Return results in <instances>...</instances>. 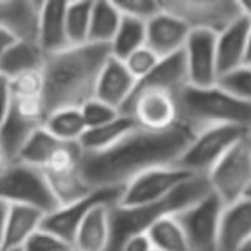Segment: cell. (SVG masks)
I'll return each mask as SVG.
<instances>
[{
    "label": "cell",
    "mask_w": 251,
    "mask_h": 251,
    "mask_svg": "<svg viewBox=\"0 0 251 251\" xmlns=\"http://www.w3.org/2000/svg\"><path fill=\"white\" fill-rule=\"evenodd\" d=\"M81 150L79 143H62L43 165L50 188L55 195L59 206L69 205L88 196L91 191L81 174Z\"/></svg>",
    "instance_id": "9"
},
{
    "label": "cell",
    "mask_w": 251,
    "mask_h": 251,
    "mask_svg": "<svg viewBox=\"0 0 251 251\" xmlns=\"http://www.w3.org/2000/svg\"><path fill=\"white\" fill-rule=\"evenodd\" d=\"M210 193V186L205 177L193 176L191 179L179 186L172 195L157 203L141 206H122L114 205L110 208V244L108 251H119L127 237L136 234H147L153 224L164 217L177 215L189 205L198 201Z\"/></svg>",
    "instance_id": "4"
},
{
    "label": "cell",
    "mask_w": 251,
    "mask_h": 251,
    "mask_svg": "<svg viewBox=\"0 0 251 251\" xmlns=\"http://www.w3.org/2000/svg\"><path fill=\"white\" fill-rule=\"evenodd\" d=\"M42 2L33 0H0V28L18 42L38 40Z\"/></svg>",
    "instance_id": "19"
},
{
    "label": "cell",
    "mask_w": 251,
    "mask_h": 251,
    "mask_svg": "<svg viewBox=\"0 0 251 251\" xmlns=\"http://www.w3.org/2000/svg\"><path fill=\"white\" fill-rule=\"evenodd\" d=\"M14 98H43V74L42 71L21 74L9 81Z\"/></svg>",
    "instance_id": "35"
},
{
    "label": "cell",
    "mask_w": 251,
    "mask_h": 251,
    "mask_svg": "<svg viewBox=\"0 0 251 251\" xmlns=\"http://www.w3.org/2000/svg\"><path fill=\"white\" fill-rule=\"evenodd\" d=\"M239 4L241 9H243V14L251 19V0H244V2H239Z\"/></svg>",
    "instance_id": "44"
},
{
    "label": "cell",
    "mask_w": 251,
    "mask_h": 251,
    "mask_svg": "<svg viewBox=\"0 0 251 251\" xmlns=\"http://www.w3.org/2000/svg\"><path fill=\"white\" fill-rule=\"evenodd\" d=\"M110 57L107 45L84 43L45 57L43 107L45 117L62 108H81L95 98L98 76Z\"/></svg>",
    "instance_id": "2"
},
{
    "label": "cell",
    "mask_w": 251,
    "mask_h": 251,
    "mask_svg": "<svg viewBox=\"0 0 251 251\" xmlns=\"http://www.w3.org/2000/svg\"><path fill=\"white\" fill-rule=\"evenodd\" d=\"M174 98L177 105V122L193 134L219 126H237L251 131V103L236 98L220 84H186Z\"/></svg>",
    "instance_id": "3"
},
{
    "label": "cell",
    "mask_w": 251,
    "mask_h": 251,
    "mask_svg": "<svg viewBox=\"0 0 251 251\" xmlns=\"http://www.w3.org/2000/svg\"><path fill=\"white\" fill-rule=\"evenodd\" d=\"M251 241V195L222 210L217 251H241Z\"/></svg>",
    "instance_id": "18"
},
{
    "label": "cell",
    "mask_w": 251,
    "mask_h": 251,
    "mask_svg": "<svg viewBox=\"0 0 251 251\" xmlns=\"http://www.w3.org/2000/svg\"><path fill=\"white\" fill-rule=\"evenodd\" d=\"M224 206L210 191L176 215L188 239L189 251H217Z\"/></svg>",
    "instance_id": "10"
},
{
    "label": "cell",
    "mask_w": 251,
    "mask_h": 251,
    "mask_svg": "<svg viewBox=\"0 0 251 251\" xmlns=\"http://www.w3.org/2000/svg\"><path fill=\"white\" fill-rule=\"evenodd\" d=\"M14 42H18V40H16L12 35H9L5 29L0 28V62H2V59H4V55L9 50V47H11Z\"/></svg>",
    "instance_id": "41"
},
{
    "label": "cell",
    "mask_w": 251,
    "mask_h": 251,
    "mask_svg": "<svg viewBox=\"0 0 251 251\" xmlns=\"http://www.w3.org/2000/svg\"><path fill=\"white\" fill-rule=\"evenodd\" d=\"M66 5L67 2H42L38 25V47L45 55L69 49L66 31Z\"/></svg>",
    "instance_id": "21"
},
{
    "label": "cell",
    "mask_w": 251,
    "mask_h": 251,
    "mask_svg": "<svg viewBox=\"0 0 251 251\" xmlns=\"http://www.w3.org/2000/svg\"><path fill=\"white\" fill-rule=\"evenodd\" d=\"M136 127V121L129 114L122 112L112 122L98 126V127H93V129H86V133L79 140V147L84 153H98V151H103L107 148L114 147L117 141H121L124 136H127Z\"/></svg>",
    "instance_id": "25"
},
{
    "label": "cell",
    "mask_w": 251,
    "mask_h": 251,
    "mask_svg": "<svg viewBox=\"0 0 251 251\" xmlns=\"http://www.w3.org/2000/svg\"><path fill=\"white\" fill-rule=\"evenodd\" d=\"M162 9L179 18L191 31L219 35L243 16L239 2L234 0H167Z\"/></svg>",
    "instance_id": "8"
},
{
    "label": "cell",
    "mask_w": 251,
    "mask_h": 251,
    "mask_svg": "<svg viewBox=\"0 0 251 251\" xmlns=\"http://www.w3.org/2000/svg\"><path fill=\"white\" fill-rule=\"evenodd\" d=\"M147 45V23L136 18L122 14V21L110 42V55L119 60H126L133 52Z\"/></svg>",
    "instance_id": "28"
},
{
    "label": "cell",
    "mask_w": 251,
    "mask_h": 251,
    "mask_svg": "<svg viewBox=\"0 0 251 251\" xmlns=\"http://www.w3.org/2000/svg\"><path fill=\"white\" fill-rule=\"evenodd\" d=\"M62 145V141H59L57 138H53L45 127H40L31 134L26 145L23 147V150L19 151V157L16 162H23L26 165L31 167L43 169V165L49 162V158L53 155V151Z\"/></svg>",
    "instance_id": "31"
},
{
    "label": "cell",
    "mask_w": 251,
    "mask_h": 251,
    "mask_svg": "<svg viewBox=\"0 0 251 251\" xmlns=\"http://www.w3.org/2000/svg\"><path fill=\"white\" fill-rule=\"evenodd\" d=\"M112 206V203H100L84 217L74 236L73 251H108Z\"/></svg>",
    "instance_id": "22"
},
{
    "label": "cell",
    "mask_w": 251,
    "mask_h": 251,
    "mask_svg": "<svg viewBox=\"0 0 251 251\" xmlns=\"http://www.w3.org/2000/svg\"><path fill=\"white\" fill-rule=\"evenodd\" d=\"M21 251H73V246L42 227L26 241Z\"/></svg>",
    "instance_id": "38"
},
{
    "label": "cell",
    "mask_w": 251,
    "mask_h": 251,
    "mask_svg": "<svg viewBox=\"0 0 251 251\" xmlns=\"http://www.w3.org/2000/svg\"><path fill=\"white\" fill-rule=\"evenodd\" d=\"M244 66H251V26H250V33H248V47H246V60H244Z\"/></svg>",
    "instance_id": "43"
},
{
    "label": "cell",
    "mask_w": 251,
    "mask_h": 251,
    "mask_svg": "<svg viewBox=\"0 0 251 251\" xmlns=\"http://www.w3.org/2000/svg\"><path fill=\"white\" fill-rule=\"evenodd\" d=\"M182 55L188 69V83L191 86L219 84L217 66V35L210 31H191Z\"/></svg>",
    "instance_id": "15"
},
{
    "label": "cell",
    "mask_w": 251,
    "mask_h": 251,
    "mask_svg": "<svg viewBox=\"0 0 251 251\" xmlns=\"http://www.w3.org/2000/svg\"><path fill=\"white\" fill-rule=\"evenodd\" d=\"M114 4L124 16L141 19L145 23L162 11V4L157 0H114Z\"/></svg>",
    "instance_id": "36"
},
{
    "label": "cell",
    "mask_w": 251,
    "mask_h": 251,
    "mask_svg": "<svg viewBox=\"0 0 251 251\" xmlns=\"http://www.w3.org/2000/svg\"><path fill=\"white\" fill-rule=\"evenodd\" d=\"M158 60H160V57H158L153 50H150L147 45H145V47H141L140 50L131 53V55L126 60H122V62L126 64L127 69H129V73L140 81V79H143L155 66H157Z\"/></svg>",
    "instance_id": "37"
},
{
    "label": "cell",
    "mask_w": 251,
    "mask_h": 251,
    "mask_svg": "<svg viewBox=\"0 0 251 251\" xmlns=\"http://www.w3.org/2000/svg\"><path fill=\"white\" fill-rule=\"evenodd\" d=\"M81 114H83L86 129H93L98 126H103L107 122H112L122 114L121 110L114 108L112 105L105 103V101L98 100V98H91L81 107Z\"/></svg>",
    "instance_id": "34"
},
{
    "label": "cell",
    "mask_w": 251,
    "mask_h": 251,
    "mask_svg": "<svg viewBox=\"0 0 251 251\" xmlns=\"http://www.w3.org/2000/svg\"><path fill=\"white\" fill-rule=\"evenodd\" d=\"M193 174L186 172L179 165H165V167L150 169L138 177H134L129 184L122 188L119 205L122 206H141L157 203L167 198L179 186L184 184Z\"/></svg>",
    "instance_id": "12"
},
{
    "label": "cell",
    "mask_w": 251,
    "mask_h": 251,
    "mask_svg": "<svg viewBox=\"0 0 251 251\" xmlns=\"http://www.w3.org/2000/svg\"><path fill=\"white\" fill-rule=\"evenodd\" d=\"M5 210H7V205L0 201V251H4V220H5Z\"/></svg>",
    "instance_id": "42"
},
{
    "label": "cell",
    "mask_w": 251,
    "mask_h": 251,
    "mask_svg": "<svg viewBox=\"0 0 251 251\" xmlns=\"http://www.w3.org/2000/svg\"><path fill=\"white\" fill-rule=\"evenodd\" d=\"M9 164H11V162L7 160V157H5L4 151H2V148H0V174L5 171V167H7Z\"/></svg>",
    "instance_id": "45"
},
{
    "label": "cell",
    "mask_w": 251,
    "mask_h": 251,
    "mask_svg": "<svg viewBox=\"0 0 251 251\" xmlns=\"http://www.w3.org/2000/svg\"><path fill=\"white\" fill-rule=\"evenodd\" d=\"M91 7H93V2H67L66 31L71 47L88 43Z\"/></svg>",
    "instance_id": "32"
},
{
    "label": "cell",
    "mask_w": 251,
    "mask_h": 251,
    "mask_svg": "<svg viewBox=\"0 0 251 251\" xmlns=\"http://www.w3.org/2000/svg\"><path fill=\"white\" fill-rule=\"evenodd\" d=\"M4 251H21V250H4Z\"/></svg>",
    "instance_id": "47"
},
{
    "label": "cell",
    "mask_w": 251,
    "mask_h": 251,
    "mask_svg": "<svg viewBox=\"0 0 251 251\" xmlns=\"http://www.w3.org/2000/svg\"><path fill=\"white\" fill-rule=\"evenodd\" d=\"M241 251H251V241H250V243H248L246 246H244V248H243V250H241Z\"/></svg>",
    "instance_id": "46"
},
{
    "label": "cell",
    "mask_w": 251,
    "mask_h": 251,
    "mask_svg": "<svg viewBox=\"0 0 251 251\" xmlns=\"http://www.w3.org/2000/svg\"><path fill=\"white\" fill-rule=\"evenodd\" d=\"M122 21V12L114 2H93L91 7V19H90V35L88 43H97V45H110L117 33Z\"/></svg>",
    "instance_id": "27"
},
{
    "label": "cell",
    "mask_w": 251,
    "mask_h": 251,
    "mask_svg": "<svg viewBox=\"0 0 251 251\" xmlns=\"http://www.w3.org/2000/svg\"><path fill=\"white\" fill-rule=\"evenodd\" d=\"M251 19L241 16L239 19L227 26L217 35V66H219V79L224 74L244 66L248 47V33H250Z\"/></svg>",
    "instance_id": "20"
},
{
    "label": "cell",
    "mask_w": 251,
    "mask_h": 251,
    "mask_svg": "<svg viewBox=\"0 0 251 251\" xmlns=\"http://www.w3.org/2000/svg\"><path fill=\"white\" fill-rule=\"evenodd\" d=\"M124 114H129L140 127L150 131H165L179 124L174 95L160 90L136 91Z\"/></svg>",
    "instance_id": "14"
},
{
    "label": "cell",
    "mask_w": 251,
    "mask_h": 251,
    "mask_svg": "<svg viewBox=\"0 0 251 251\" xmlns=\"http://www.w3.org/2000/svg\"><path fill=\"white\" fill-rule=\"evenodd\" d=\"M186 84H189L188 69H186L184 55H182V52H179L171 57H164V59L158 60L157 66L143 79L138 81L134 93L143 90H160L176 95Z\"/></svg>",
    "instance_id": "23"
},
{
    "label": "cell",
    "mask_w": 251,
    "mask_h": 251,
    "mask_svg": "<svg viewBox=\"0 0 251 251\" xmlns=\"http://www.w3.org/2000/svg\"><path fill=\"white\" fill-rule=\"evenodd\" d=\"M45 122L43 98H14L12 107L0 129V148L9 162H16L19 151L36 129Z\"/></svg>",
    "instance_id": "11"
},
{
    "label": "cell",
    "mask_w": 251,
    "mask_h": 251,
    "mask_svg": "<svg viewBox=\"0 0 251 251\" xmlns=\"http://www.w3.org/2000/svg\"><path fill=\"white\" fill-rule=\"evenodd\" d=\"M193 133L181 124L165 131L138 126L114 147L81 155V174L90 189H122L150 169L177 165Z\"/></svg>",
    "instance_id": "1"
},
{
    "label": "cell",
    "mask_w": 251,
    "mask_h": 251,
    "mask_svg": "<svg viewBox=\"0 0 251 251\" xmlns=\"http://www.w3.org/2000/svg\"><path fill=\"white\" fill-rule=\"evenodd\" d=\"M155 251H189L188 239L176 215L164 217L147 232Z\"/></svg>",
    "instance_id": "30"
},
{
    "label": "cell",
    "mask_w": 251,
    "mask_h": 251,
    "mask_svg": "<svg viewBox=\"0 0 251 251\" xmlns=\"http://www.w3.org/2000/svg\"><path fill=\"white\" fill-rule=\"evenodd\" d=\"M210 191L224 203L251 195V134L241 138L205 176Z\"/></svg>",
    "instance_id": "6"
},
{
    "label": "cell",
    "mask_w": 251,
    "mask_h": 251,
    "mask_svg": "<svg viewBox=\"0 0 251 251\" xmlns=\"http://www.w3.org/2000/svg\"><path fill=\"white\" fill-rule=\"evenodd\" d=\"M11 107H12L11 83H9V79L0 76V129H2V126H4L9 112H11Z\"/></svg>",
    "instance_id": "39"
},
{
    "label": "cell",
    "mask_w": 251,
    "mask_h": 251,
    "mask_svg": "<svg viewBox=\"0 0 251 251\" xmlns=\"http://www.w3.org/2000/svg\"><path fill=\"white\" fill-rule=\"evenodd\" d=\"M153 251H155V250H153Z\"/></svg>",
    "instance_id": "48"
},
{
    "label": "cell",
    "mask_w": 251,
    "mask_h": 251,
    "mask_svg": "<svg viewBox=\"0 0 251 251\" xmlns=\"http://www.w3.org/2000/svg\"><path fill=\"white\" fill-rule=\"evenodd\" d=\"M191 29L179 18L162 9L147 21V47L160 59L182 52Z\"/></svg>",
    "instance_id": "17"
},
{
    "label": "cell",
    "mask_w": 251,
    "mask_h": 251,
    "mask_svg": "<svg viewBox=\"0 0 251 251\" xmlns=\"http://www.w3.org/2000/svg\"><path fill=\"white\" fill-rule=\"evenodd\" d=\"M45 53L35 42H14L5 52L0 62V76L5 79H14L21 74L31 71H42L45 64Z\"/></svg>",
    "instance_id": "26"
},
{
    "label": "cell",
    "mask_w": 251,
    "mask_h": 251,
    "mask_svg": "<svg viewBox=\"0 0 251 251\" xmlns=\"http://www.w3.org/2000/svg\"><path fill=\"white\" fill-rule=\"evenodd\" d=\"M136 84L138 79L129 73L126 64L110 55L98 76L95 98L124 112L133 98Z\"/></svg>",
    "instance_id": "16"
},
{
    "label": "cell",
    "mask_w": 251,
    "mask_h": 251,
    "mask_svg": "<svg viewBox=\"0 0 251 251\" xmlns=\"http://www.w3.org/2000/svg\"><path fill=\"white\" fill-rule=\"evenodd\" d=\"M219 84L230 95L251 103V66H243L229 74H224Z\"/></svg>",
    "instance_id": "33"
},
{
    "label": "cell",
    "mask_w": 251,
    "mask_h": 251,
    "mask_svg": "<svg viewBox=\"0 0 251 251\" xmlns=\"http://www.w3.org/2000/svg\"><path fill=\"white\" fill-rule=\"evenodd\" d=\"M119 251H153V246L147 234H136V236L127 237L119 248Z\"/></svg>",
    "instance_id": "40"
},
{
    "label": "cell",
    "mask_w": 251,
    "mask_h": 251,
    "mask_svg": "<svg viewBox=\"0 0 251 251\" xmlns=\"http://www.w3.org/2000/svg\"><path fill=\"white\" fill-rule=\"evenodd\" d=\"M121 193L122 189H95L84 198L69 203V205L59 206L52 213L45 215L42 227L73 246L74 236H76L84 217L100 203H112V205L119 203Z\"/></svg>",
    "instance_id": "13"
},
{
    "label": "cell",
    "mask_w": 251,
    "mask_h": 251,
    "mask_svg": "<svg viewBox=\"0 0 251 251\" xmlns=\"http://www.w3.org/2000/svg\"><path fill=\"white\" fill-rule=\"evenodd\" d=\"M43 127L62 143H79L86 133L81 108H62L49 114L43 122Z\"/></svg>",
    "instance_id": "29"
},
{
    "label": "cell",
    "mask_w": 251,
    "mask_h": 251,
    "mask_svg": "<svg viewBox=\"0 0 251 251\" xmlns=\"http://www.w3.org/2000/svg\"><path fill=\"white\" fill-rule=\"evenodd\" d=\"M251 134L250 129L237 127V126H219L208 127L200 133L193 134L188 148L182 157L179 158L177 165L193 176L205 177L210 169L241 140Z\"/></svg>",
    "instance_id": "7"
},
{
    "label": "cell",
    "mask_w": 251,
    "mask_h": 251,
    "mask_svg": "<svg viewBox=\"0 0 251 251\" xmlns=\"http://www.w3.org/2000/svg\"><path fill=\"white\" fill-rule=\"evenodd\" d=\"M43 215L29 206L7 205L4 220V250H23L25 243L42 229Z\"/></svg>",
    "instance_id": "24"
},
{
    "label": "cell",
    "mask_w": 251,
    "mask_h": 251,
    "mask_svg": "<svg viewBox=\"0 0 251 251\" xmlns=\"http://www.w3.org/2000/svg\"><path fill=\"white\" fill-rule=\"evenodd\" d=\"M0 201L5 205L29 206L49 215L59 208L55 195L42 169L23 162H11L0 174Z\"/></svg>",
    "instance_id": "5"
}]
</instances>
